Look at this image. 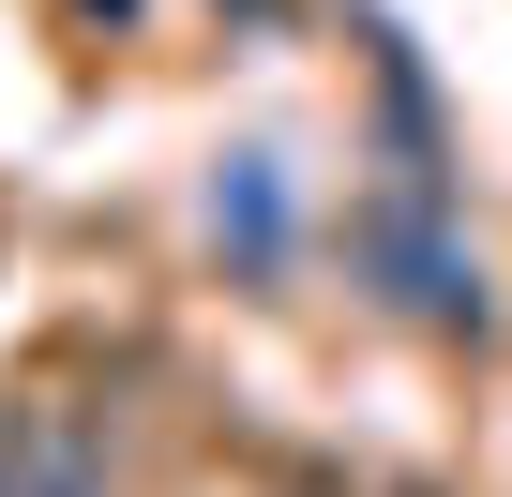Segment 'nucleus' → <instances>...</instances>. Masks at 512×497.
I'll return each instance as SVG.
<instances>
[{
    "instance_id": "obj_1",
    "label": "nucleus",
    "mask_w": 512,
    "mask_h": 497,
    "mask_svg": "<svg viewBox=\"0 0 512 497\" xmlns=\"http://www.w3.org/2000/svg\"><path fill=\"white\" fill-rule=\"evenodd\" d=\"M362 241H377L392 302H422V317H467V257L437 241V211H422V196H377V211H362Z\"/></svg>"
}]
</instances>
